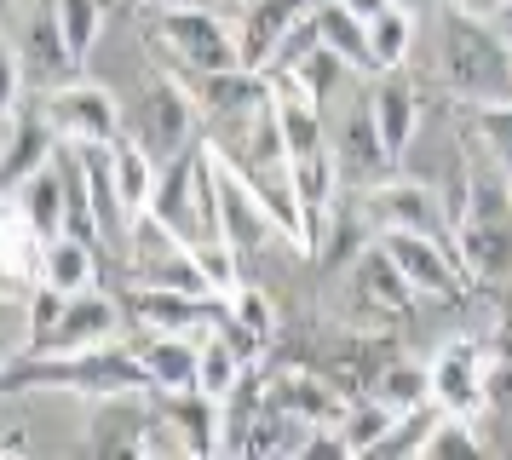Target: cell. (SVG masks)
I'll return each instance as SVG.
<instances>
[{
	"label": "cell",
	"mask_w": 512,
	"mask_h": 460,
	"mask_svg": "<svg viewBox=\"0 0 512 460\" xmlns=\"http://www.w3.org/2000/svg\"><path fill=\"white\" fill-rule=\"evenodd\" d=\"M501 173L507 167L484 144H472L461 156V196L449 202L455 253L478 288L512 282V179H501Z\"/></svg>",
	"instance_id": "cell-1"
},
{
	"label": "cell",
	"mask_w": 512,
	"mask_h": 460,
	"mask_svg": "<svg viewBox=\"0 0 512 460\" xmlns=\"http://www.w3.org/2000/svg\"><path fill=\"white\" fill-rule=\"evenodd\" d=\"M432 69L449 92H461L472 104L512 98V41L501 23L484 12H466L455 0H438L432 18Z\"/></svg>",
	"instance_id": "cell-2"
},
{
	"label": "cell",
	"mask_w": 512,
	"mask_h": 460,
	"mask_svg": "<svg viewBox=\"0 0 512 460\" xmlns=\"http://www.w3.org/2000/svg\"><path fill=\"white\" fill-rule=\"evenodd\" d=\"M6 397H24V391H64V397H116V391H150L139 351L127 345H98V351H24V357H6Z\"/></svg>",
	"instance_id": "cell-3"
},
{
	"label": "cell",
	"mask_w": 512,
	"mask_h": 460,
	"mask_svg": "<svg viewBox=\"0 0 512 460\" xmlns=\"http://www.w3.org/2000/svg\"><path fill=\"white\" fill-rule=\"evenodd\" d=\"M144 41L173 75H208V69H236L242 64V41L236 29L208 0H173V6H150L144 18Z\"/></svg>",
	"instance_id": "cell-4"
},
{
	"label": "cell",
	"mask_w": 512,
	"mask_h": 460,
	"mask_svg": "<svg viewBox=\"0 0 512 460\" xmlns=\"http://www.w3.org/2000/svg\"><path fill=\"white\" fill-rule=\"evenodd\" d=\"M196 121H208L202 104H196V92H190L173 69H162V75L144 81V92L133 98V110H127V133L139 138L144 150L167 167V161L185 156L190 144H202V138H196Z\"/></svg>",
	"instance_id": "cell-5"
},
{
	"label": "cell",
	"mask_w": 512,
	"mask_h": 460,
	"mask_svg": "<svg viewBox=\"0 0 512 460\" xmlns=\"http://www.w3.org/2000/svg\"><path fill=\"white\" fill-rule=\"evenodd\" d=\"M35 98H41V115L52 121V133L64 144H116L127 133L116 92L98 87V81H64V87H47Z\"/></svg>",
	"instance_id": "cell-6"
},
{
	"label": "cell",
	"mask_w": 512,
	"mask_h": 460,
	"mask_svg": "<svg viewBox=\"0 0 512 460\" xmlns=\"http://www.w3.org/2000/svg\"><path fill=\"white\" fill-rule=\"evenodd\" d=\"M127 317L144 334H190L208 340L225 322V294H190V288H156V282H133L127 288Z\"/></svg>",
	"instance_id": "cell-7"
},
{
	"label": "cell",
	"mask_w": 512,
	"mask_h": 460,
	"mask_svg": "<svg viewBox=\"0 0 512 460\" xmlns=\"http://www.w3.org/2000/svg\"><path fill=\"white\" fill-rule=\"evenodd\" d=\"M6 46L24 58L35 92L41 87H64V81H75V69H81V52L70 46V35H64V23H58V6H52V0H35L29 18H12Z\"/></svg>",
	"instance_id": "cell-8"
},
{
	"label": "cell",
	"mask_w": 512,
	"mask_h": 460,
	"mask_svg": "<svg viewBox=\"0 0 512 460\" xmlns=\"http://www.w3.org/2000/svg\"><path fill=\"white\" fill-rule=\"evenodd\" d=\"M162 403H150V391H116V397H98L93 420H87V455L98 460H139L150 443Z\"/></svg>",
	"instance_id": "cell-9"
},
{
	"label": "cell",
	"mask_w": 512,
	"mask_h": 460,
	"mask_svg": "<svg viewBox=\"0 0 512 460\" xmlns=\"http://www.w3.org/2000/svg\"><path fill=\"white\" fill-rule=\"evenodd\" d=\"M432 403L449 414H478L489 409V345L484 340H449L432 357Z\"/></svg>",
	"instance_id": "cell-10"
},
{
	"label": "cell",
	"mask_w": 512,
	"mask_h": 460,
	"mask_svg": "<svg viewBox=\"0 0 512 460\" xmlns=\"http://www.w3.org/2000/svg\"><path fill=\"white\" fill-rule=\"evenodd\" d=\"M380 242H386V253L397 259V271L409 276L415 294L449 299V294H461V282H472L466 265H461V253H449L438 236H426V230H380Z\"/></svg>",
	"instance_id": "cell-11"
},
{
	"label": "cell",
	"mask_w": 512,
	"mask_h": 460,
	"mask_svg": "<svg viewBox=\"0 0 512 460\" xmlns=\"http://www.w3.org/2000/svg\"><path fill=\"white\" fill-rule=\"evenodd\" d=\"M351 305H357L363 322H380V328L415 311V288H409V276L397 271V259L386 253L380 236H374V248H363L357 265H351Z\"/></svg>",
	"instance_id": "cell-12"
},
{
	"label": "cell",
	"mask_w": 512,
	"mask_h": 460,
	"mask_svg": "<svg viewBox=\"0 0 512 460\" xmlns=\"http://www.w3.org/2000/svg\"><path fill=\"white\" fill-rule=\"evenodd\" d=\"M363 225L380 236V230H426V236H438L449 225V207H438L432 196V184H415V179H380L369 184V196H363Z\"/></svg>",
	"instance_id": "cell-13"
},
{
	"label": "cell",
	"mask_w": 512,
	"mask_h": 460,
	"mask_svg": "<svg viewBox=\"0 0 512 460\" xmlns=\"http://www.w3.org/2000/svg\"><path fill=\"white\" fill-rule=\"evenodd\" d=\"M121 317H127V305H116V299L98 294V288L70 294L64 299V311H58V322L41 334L35 351H98V345H116Z\"/></svg>",
	"instance_id": "cell-14"
},
{
	"label": "cell",
	"mask_w": 512,
	"mask_h": 460,
	"mask_svg": "<svg viewBox=\"0 0 512 460\" xmlns=\"http://www.w3.org/2000/svg\"><path fill=\"white\" fill-rule=\"evenodd\" d=\"M236 12H242V23H236L242 64L271 75V64H277V52L288 46V35L311 18V0H242Z\"/></svg>",
	"instance_id": "cell-15"
},
{
	"label": "cell",
	"mask_w": 512,
	"mask_h": 460,
	"mask_svg": "<svg viewBox=\"0 0 512 460\" xmlns=\"http://www.w3.org/2000/svg\"><path fill=\"white\" fill-rule=\"evenodd\" d=\"M265 397H271V409H288V414H300V420H311V426H328V432L351 409V397L328 374H317V368H271Z\"/></svg>",
	"instance_id": "cell-16"
},
{
	"label": "cell",
	"mask_w": 512,
	"mask_h": 460,
	"mask_svg": "<svg viewBox=\"0 0 512 460\" xmlns=\"http://www.w3.org/2000/svg\"><path fill=\"white\" fill-rule=\"evenodd\" d=\"M190 92H196V104L208 121H231V115H248L259 104H271V75L265 69H208V75H179Z\"/></svg>",
	"instance_id": "cell-17"
},
{
	"label": "cell",
	"mask_w": 512,
	"mask_h": 460,
	"mask_svg": "<svg viewBox=\"0 0 512 460\" xmlns=\"http://www.w3.org/2000/svg\"><path fill=\"white\" fill-rule=\"evenodd\" d=\"M6 202L18 207L47 242H58V236L70 230V179H64V161L52 156L47 167H35L29 179L6 184Z\"/></svg>",
	"instance_id": "cell-18"
},
{
	"label": "cell",
	"mask_w": 512,
	"mask_h": 460,
	"mask_svg": "<svg viewBox=\"0 0 512 460\" xmlns=\"http://www.w3.org/2000/svg\"><path fill=\"white\" fill-rule=\"evenodd\" d=\"M139 351L144 374H150V391L167 397V391H196V374H202V340H190V334H144L133 340Z\"/></svg>",
	"instance_id": "cell-19"
},
{
	"label": "cell",
	"mask_w": 512,
	"mask_h": 460,
	"mask_svg": "<svg viewBox=\"0 0 512 460\" xmlns=\"http://www.w3.org/2000/svg\"><path fill=\"white\" fill-rule=\"evenodd\" d=\"M334 161L346 167V173H369V179H380V173H392L397 161L392 150H386V138H380V121H374V98H351L346 115H340V138H334Z\"/></svg>",
	"instance_id": "cell-20"
},
{
	"label": "cell",
	"mask_w": 512,
	"mask_h": 460,
	"mask_svg": "<svg viewBox=\"0 0 512 460\" xmlns=\"http://www.w3.org/2000/svg\"><path fill=\"white\" fill-rule=\"evenodd\" d=\"M110 167H116V190H121V202H127V213H133V219L150 213V202H156V179H162V161L150 156L133 133H121L116 144H110Z\"/></svg>",
	"instance_id": "cell-21"
},
{
	"label": "cell",
	"mask_w": 512,
	"mask_h": 460,
	"mask_svg": "<svg viewBox=\"0 0 512 460\" xmlns=\"http://www.w3.org/2000/svg\"><path fill=\"white\" fill-rule=\"evenodd\" d=\"M369 98H374V121H380V138H386L392 161H409V144H415V127H420V98L397 75H380V87Z\"/></svg>",
	"instance_id": "cell-22"
},
{
	"label": "cell",
	"mask_w": 512,
	"mask_h": 460,
	"mask_svg": "<svg viewBox=\"0 0 512 460\" xmlns=\"http://www.w3.org/2000/svg\"><path fill=\"white\" fill-rule=\"evenodd\" d=\"M156 403L179 426L190 455H219V397H208V391H167Z\"/></svg>",
	"instance_id": "cell-23"
},
{
	"label": "cell",
	"mask_w": 512,
	"mask_h": 460,
	"mask_svg": "<svg viewBox=\"0 0 512 460\" xmlns=\"http://www.w3.org/2000/svg\"><path fill=\"white\" fill-rule=\"evenodd\" d=\"M41 282L47 288H58V294H87V288H98V242H87V236H58V242H47V265H41Z\"/></svg>",
	"instance_id": "cell-24"
},
{
	"label": "cell",
	"mask_w": 512,
	"mask_h": 460,
	"mask_svg": "<svg viewBox=\"0 0 512 460\" xmlns=\"http://www.w3.org/2000/svg\"><path fill=\"white\" fill-rule=\"evenodd\" d=\"M415 46V6H392L369 23V75H397Z\"/></svg>",
	"instance_id": "cell-25"
},
{
	"label": "cell",
	"mask_w": 512,
	"mask_h": 460,
	"mask_svg": "<svg viewBox=\"0 0 512 460\" xmlns=\"http://www.w3.org/2000/svg\"><path fill=\"white\" fill-rule=\"evenodd\" d=\"M397 426V409L386 403V397H351V409H346V420L334 426L340 432V443H346V455H374L380 449V437Z\"/></svg>",
	"instance_id": "cell-26"
},
{
	"label": "cell",
	"mask_w": 512,
	"mask_h": 460,
	"mask_svg": "<svg viewBox=\"0 0 512 460\" xmlns=\"http://www.w3.org/2000/svg\"><path fill=\"white\" fill-rule=\"evenodd\" d=\"M374 397H386L397 414L426 409V403H432V363H403V357H386L380 380H374Z\"/></svg>",
	"instance_id": "cell-27"
},
{
	"label": "cell",
	"mask_w": 512,
	"mask_h": 460,
	"mask_svg": "<svg viewBox=\"0 0 512 460\" xmlns=\"http://www.w3.org/2000/svg\"><path fill=\"white\" fill-rule=\"evenodd\" d=\"M288 75H294V81H300V87L311 92L317 104H328V98H334V87L351 75V64L334 52V46H305L300 58L288 64Z\"/></svg>",
	"instance_id": "cell-28"
},
{
	"label": "cell",
	"mask_w": 512,
	"mask_h": 460,
	"mask_svg": "<svg viewBox=\"0 0 512 460\" xmlns=\"http://www.w3.org/2000/svg\"><path fill=\"white\" fill-rule=\"evenodd\" d=\"M472 133L489 156L512 173V98H495V104H472Z\"/></svg>",
	"instance_id": "cell-29"
},
{
	"label": "cell",
	"mask_w": 512,
	"mask_h": 460,
	"mask_svg": "<svg viewBox=\"0 0 512 460\" xmlns=\"http://www.w3.org/2000/svg\"><path fill=\"white\" fill-rule=\"evenodd\" d=\"M52 6H58V23H64L70 46L87 58L98 41V29H104V0H52Z\"/></svg>",
	"instance_id": "cell-30"
},
{
	"label": "cell",
	"mask_w": 512,
	"mask_h": 460,
	"mask_svg": "<svg viewBox=\"0 0 512 460\" xmlns=\"http://www.w3.org/2000/svg\"><path fill=\"white\" fill-rule=\"evenodd\" d=\"M340 6H351V12H357V18H363V23H374V18H380V12H392L397 0H340Z\"/></svg>",
	"instance_id": "cell-31"
},
{
	"label": "cell",
	"mask_w": 512,
	"mask_h": 460,
	"mask_svg": "<svg viewBox=\"0 0 512 460\" xmlns=\"http://www.w3.org/2000/svg\"><path fill=\"white\" fill-rule=\"evenodd\" d=\"M455 6H466V12H484V18H489V12H507L512 0H455Z\"/></svg>",
	"instance_id": "cell-32"
},
{
	"label": "cell",
	"mask_w": 512,
	"mask_h": 460,
	"mask_svg": "<svg viewBox=\"0 0 512 460\" xmlns=\"http://www.w3.org/2000/svg\"><path fill=\"white\" fill-rule=\"evenodd\" d=\"M397 6H438V0H397Z\"/></svg>",
	"instance_id": "cell-33"
},
{
	"label": "cell",
	"mask_w": 512,
	"mask_h": 460,
	"mask_svg": "<svg viewBox=\"0 0 512 460\" xmlns=\"http://www.w3.org/2000/svg\"><path fill=\"white\" fill-rule=\"evenodd\" d=\"M144 6H173V0H144Z\"/></svg>",
	"instance_id": "cell-34"
},
{
	"label": "cell",
	"mask_w": 512,
	"mask_h": 460,
	"mask_svg": "<svg viewBox=\"0 0 512 460\" xmlns=\"http://www.w3.org/2000/svg\"><path fill=\"white\" fill-rule=\"evenodd\" d=\"M6 6H18V0H6Z\"/></svg>",
	"instance_id": "cell-35"
},
{
	"label": "cell",
	"mask_w": 512,
	"mask_h": 460,
	"mask_svg": "<svg viewBox=\"0 0 512 460\" xmlns=\"http://www.w3.org/2000/svg\"><path fill=\"white\" fill-rule=\"evenodd\" d=\"M507 41H512V35H507Z\"/></svg>",
	"instance_id": "cell-36"
}]
</instances>
